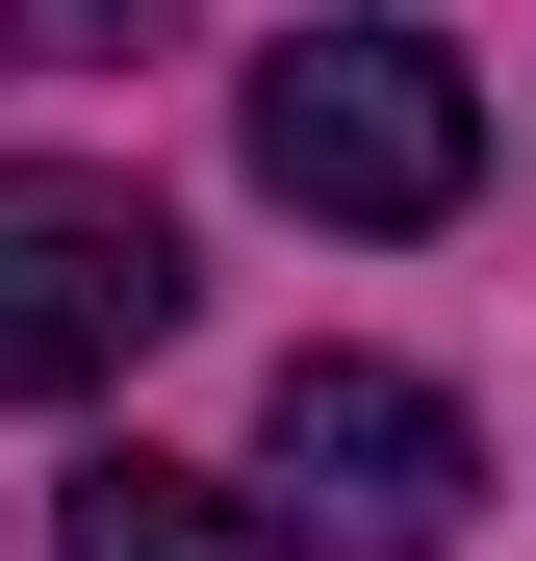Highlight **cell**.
<instances>
[{
    "label": "cell",
    "mask_w": 536,
    "mask_h": 561,
    "mask_svg": "<svg viewBox=\"0 0 536 561\" xmlns=\"http://www.w3.org/2000/svg\"><path fill=\"white\" fill-rule=\"evenodd\" d=\"M307 511L282 485H205V459H77L52 485V561H282Z\"/></svg>",
    "instance_id": "277c9868"
},
{
    "label": "cell",
    "mask_w": 536,
    "mask_h": 561,
    "mask_svg": "<svg viewBox=\"0 0 536 561\" xmlns=\"http://www.w3.org/2000/svg\"><path fill=\"white\" fill-rule=\"evenodd\" d=\"M230 128H255V179H282L307 230H460L486 205V77L434 51V26H384V0L282 26V51L230 77Z\"/></svg>",
    "instance_id": "6da1fadb"
},
{
    "label": "cell",
    "mask_w": 536,
    "mask_h": 561,
    "mask_svg": "<svg viewBox=\"0 0 536 561\" xmlns=\"http://www.w3.org/2000/svg\"><path fill=\"white\" fill-rule=\"evenodd\" d=\"M26 26H52V51H153L179 0H26Z\"/></svg>",
    "instance_id": "5b68a950"
},
{
    "label": "cell",
    "mask_w": 536,
    "mask_h": 561,
    "mask_svg": "<svg viewBox=\"0 0 536 561\" xmlns=\"http://www.w3.org/2000/svg\"><path fill=\"white\" fill-rule=\"evenodd\" d=\"M255 459H282V511L307 536H357V561H460L486 536V434H460V383H409V357H282V409H255Z\"/></svg>",
    "instance_id": "3957f363"
},
{
    "label": "cell",
    "mask_w": 536,
    "mask_h": 561,
    "mask_svg": "<svg viewBox=\"0 0 536 561\" xmlns=\"http://www.w3.org/2000/svg\"><path fill=\"white\" fill-rule=\"evenodd\" d=\"M205 307L153 230V179H77V153H0V409H77Z\"/></svg>",
    "instance_id": "7a4b0ae2"
}]
</instances>
